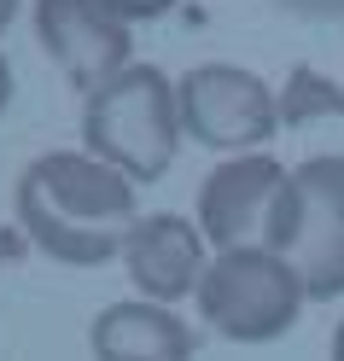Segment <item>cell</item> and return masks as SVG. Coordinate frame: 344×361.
<instances>
[{
  "label": "cell",
  "instance_id": "obj_1",
  "mask_svg": "<svg viewBox=\"0 0 344 361\" xmlns=\"http://www.w3.org/2000/svg\"><path fill=\"white\" fill-rule=\"evenodd\" d=\"M12 204H18V228L30 233V245L64 268L123 262V245L141 221L134 180L94 152H41L18 175Z\"/></svg>",
  "mask_w": 344,
  "mask_h": 361
},
{
  "label": "cell",
  "instance_id": "obj_2",
  "mask_svg": "<svg viewBox=\"0 0 344 361\" xmlns=\"http://www.w3.org/2000/svg\"><path fill=\"white\" fill-rule=\"evenodd\" d=\"M181 140H187V128H181L175 76H164L146 59L129 64L123 76H111L105 87H94V94H82V152L105 157L134 187L164 180Z\"/></svg>",
  "mask_w": 344,
  "mask_h": 361
},
{
  "label": "cell",
  "instance_id": "obj_3",
  "mask_svg": "<svg viewBox=\"0 0 344 361\" xmlns=\"http://www.w3.org/2000/svg\"><path fill=\"white\" fill-rule=\"evenodd\" d=\"M268 251H280L297 280H304L309 303L344 298V157H304L268 216Z\"/></svg>",
  "mask_w": 344,
  "mask_h": 361
},
{
  "label": "cell",
  "instance_id": "obj_4",
  "mask_svg": "<svg viewBox=\"0 0 344 361\" xmlns=\"http://www.w3.org/2000/svg\"><path fill=\"white\" fill-rule=\"evenodd\" d=\"M198 314L204 326L227 344H274L297 326V314L309 309V291L297 280V268L268 251V245H239V251H216L198 286Z\"/></svg>",
  "mask_w": 344,
  "mask_h": 361
},
{
  "label": "cell",
  "instance_id": "obj_5",
  "mask_svg": "<svg viewBox=\"0 0 344 361\" xmlns=\"http://www.w3.org/2000/svg\"><path fill=\"white\" fill-rule=\"evenodd\" d=\"M181 94V128L187 140L210 146L222 157L263 152L280 128V94L245 64H193L175 82Z\"/></svg>",
  "mask_w": 344,
  "mask_h": 361
},
{
  "label": "cell",
  "instance_id": "obj_6",
  "mask_svg": "<svg viewBox=\"0 0 344 361\" xmlns=\"http://www.w3.org/2000/svg\"><path fill=\"white\" fill-rule=\"evenodd\" d=\"M30 24L76 94H94L134 64V24H123L105 0H35Z\"/></svg>",
  "mask_w": 344,
  "mask_h": 361
},
{
  "label": "cell",
  "instance_id": "obj_7",
  "mask_svg": "<svg viewBox=\"0 0 344 361\" xmlns=\"http://www.w3.org/2000/svg\"><path fill=\"white\" fill-rule=\"evenodd\" d=\"M210 239H204L198 216H181V210H152L134 221V233L123 245V274L134 286V298L146 303H187L198 298L204 286V268H210Z\"/></svg>",
  "mask_w": 344,
  "mask_h": 361
},
{
  "label": "cell",
  "instance_id": "obj_8",
  "mask_svg": "<svg viewBox=\"0 0 344 361\" xmlns=\"http://www.w3.org/2000/svg\"><path fill=\"white\" fill-rule=\"evenodd\" d=\"M286 175L268 152H239V157H222V164L204 175L198 187V228L210 239V251H239V245H263L268 239V216H274V198H280Z\"/></svg>",
  "mask_w": 344,
  "mask_h": 361
},
{
  "label": "cell",
  "instance_id": "obj_9",
  "mask_svg": "<svg viewBox=\"0 0 344 361\" xmlns=\"http://www.w3.org/2000/svg\"><path fill=\"white\" fill-rule=\"evenodd\" d=\"M88 350H94V361H193L198 332L170 303L123 298V303H105L94 314Z\"/></svg>",
  "mask_w": 344,
  "mask_h": 361
},
{
  "label": "cell",
  "instance_id": "obj_10",
  "mask_svg": "<svg viewBox=\"0 0 344 361\" xmlns=\"http://www.w3.org/2000/svg\"><path fill=\"white\" fill-rule=\"evenodd\" d=\"M327 117H344V82H327L321 71L297 64L280 82V128H309Z\"/></svg>",
  "mask_w": 344,
  "mask_h": 361
},
{
  "label": "cell",
  "instance_id": "obj_11",
  "mask_svg": "<svg viewBox=\"0 0 344 361\" xmlns=\"http://www.w3.org/2000/svg\"><path fill=\"white\" fill-rule=\"evenodd\" d=\"M111 12L123 18V24H152V18H164V12H175V0H105Z\"/></svg>",
  "mask_w": 344,
  "mask_h": 361
},
{
  "label": "cell",
  "instance_id": "obj_12",
  "mask_svg": "<svg viewBox=\"0 0 344 361\" xmlns=\"http://www.w3.org/2000/svg\"><path fill=\"white\" fill-rule=\"evenodd\" d=\"M292 18H315V24H344V0H280Z\"/></svg>",
  "mask_w": 344,
  "mask_h": 361
},
{
  "label": "cell",
  "instance_id": "obj_13",
  "mask_svg": "<svg viewBox=\"0 0 344 361\" xmlns=\"http://www.w3.org/2000/svg\"><path fill=\"white\" fill-rule=\"evenodd\" d=\"M12 105V64H6V53H0V111Z\"/></svg>",
  "mask_w": 344,
  "mask_h": 361
},
{
  "label": "cell",
  "instance_id": "obj_14",
  "mask_svg": "<svg viewBox=\"0 0 344 361\" xmlns=\"http://www.w3.org/2000/svg\"><path fill=\"white\" fill-rule=\"evenodd\" d=\"M12 12H18V0H0V30L12 24Z\"/></svg>",
  "mask_w": 344,
  "mask_h": 361
},
{
  "label": "cell",
  "instance_id": "obj_15",
  "mask_svg": "<svg viewBox=\"0 0 344 361\" xmlns=\"http://www.w3.org/2000/svg\"><path fill=\"white\" fill-rule=\"evenodd\" d=\"M333 361H344V321H338V332H333Z\"/></svg>",
  "mask_w": 344,
  "mask_h": 361
}]
</instances>
